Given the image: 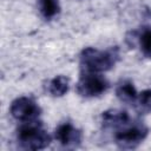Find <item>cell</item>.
<instances>
[{"label":"cell","mask_w":151,"mask_h":151,"mask_svg":"<svg viewBox=\"0 0 151 151\" xmlns=\"http://www.w3.org/2000/svg\"><path fill=\"white\" fill-rule=\"evenodd\" d=\"M130 122L129 114L126 111L119 110H109L103 112L101 114V123L105 129H118L126 123Z\"/></svg>","instance_id":"7"},{"label":"cell","mask_w":151,"mask_h":151,"mask_svg":"<svg viewBox=\"0 0 151 151\" xmlns=\"http://www.w3.org/2000/svg\"><path fill=\"white\" fill-rule=\"evenodd\" d=\"M77 92L85 98L98 97L106 92L109 88V81L96 72H85L80 76L77 83Z\"/></svg>","instance_id":"4"},{"label":"cell","mask_w":151,"mask_h":151,"mask_svg":"<svg viewBox=\"0 0 151 151\" xmlns=\"http://www.w3.org/2000/svg\"><path fill=\"white\" fill-rule=\"evenodd\" d=\"M147 136V127L142 122L126 123L116 129L114 142L122 149H134Z\"/></svg>","instance_id":"3"},{"label":"cell","mask_w":151,"mask_h":151,"mask_svg":"<svg viewBox=\"0 0 151 151\" xmlns=\"http://www.w3.org/2000/svg\"><path fill=\"white\" fill-rule=\"evenodd\" d=\"M116 94L122 103L133 104L138 97V93L130 80H122L116 87Z\"/></svg>","instance_id":"8"},{"label":"cell","mask_w":151,"mask_h":151,"mask_svg":"<svg viewBox=\"0 0 151 151\" xmlns=\"http://www.w3.org/2000/svg\"><path fill=\"white\" fill-rule=\"evenodd\" d=\"M68 91V78L65 76H57L48 84V92L53 97H63Z\"/></svg>","instance_id":"9"},{"label":"cell","mask_w":151,"mask_h":151,"mask_svg":"<svg viewBox=\"0 0 151 151\" xmlns=\"http://www.w3.org/2000/svg\"><path fill=\"white\" fill-rule=\"evenodd\" d=\"M17 139L21 147L28 150H41L51 143L50 134L37 120L22 123L17 131Z\"/></svg>","instance_id":"2"},{"label":"cell","mask_w":151,"mask_h":151,"mask_svg":"<svg viewBox=\"0 0 151 151\" xmlns=\"http://www.w3.org/2000/svg\"><path fill=\"white\" fill-rule=\"evenodd\" d=\"M119 59V50L111 47L99 51L93 47H86L80 53V65L85 72H104L111 70Z\"/></svg>","instance_id":"1"},{"label":"cell","mask_w":151,"mask_h":151,"mask_svg":"<svg viewBox=\"0 0 151 151\" xmlns=\"http://www.w3.org/2000/svg\"><path fill=\"white\" fill-rule=\"evenodd\" d=\"M138 38H139V45H140L142 53L146 58L151 59V29L150 28L143 29L139 33Z\"/></svg>","instance_id":"12"},{"label":"cell","mask_w":151,"mask_h":151,"mask_svg":"<svg viewBox=\"0 0 151 151\" xmlns=\"http://www.w3.org/2000/svg\"><path fill=\"white\" fill-rule=\"evenodd\" d=\"M55 139L66 147H76L81 142V132L71 123L60 124L54 132Z\"/></svg>","instance_id":"6"},{"label":"cell","mask_w":151,"mask_h":151,"mask_svg":"<svg viewBox=\"0 0 151 151\" xmlns=\"http://www.w3.org/2000/svg\"><path fill=\"white\" fill-rule=\"evenodd\" d=\"M136 109L139 113H151V90H144L136 99Z\"/></svg>","instance_id":"11"},{"label":"cell","mask_w":151,"mask_h":151,"mask_svg":"<svg viewBox=\"0 0 151 151\" xmlns=\"http://www.w3.org/2000/svg\"><path fill=\"white\" fill-rule=\"evenodd\" d=\"M9 112L14 119L25 123L37 120L41 113V109L33 99L27 97H20L12 101Z\"/></svg>","instance_id":"5"},{"label":"cell","mask_w":151,"mask_h":151,"mask_svg":"<svg viewBox=\"0 0 151 151\" xmlns=\"http://www.w3.org/2000/svg\"><path fill=\"white\" fill-rule=\"evenodd\" d=\"M38 8L40 14L47 20L54 18L60 11L58 0H38Z\"/></svg>","instance_id":"10"}]
</instances>
